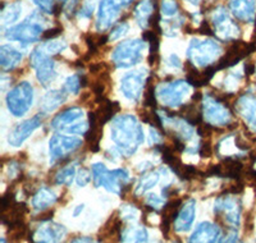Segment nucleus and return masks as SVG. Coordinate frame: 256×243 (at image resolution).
<instances>
[{
    "instance_id": "nucleus-1",
    "label": "nucleus",
    "mask_w": 256,
    "mask_h": 243,
    "mask_svg": "<svg viewBox=\"0 0 256 243\" xmlns=\"http://www.w3.org/2000/svg\"><path fill=\"white\" fill-rule=\"evenodd\" d=\"M112 140L122 155H134L144 142L142 127L138 124L136 116L126 114L116 118L112 124Z\"/></svg>"
},
{
    "instance_id": "nucleus-2",
    "label": "nucleus",
    "mask_w": 256,
    "mask_h": 243,
    "mask_svg": "<svg viewBox=\"0 0 256 243\" xmlns=\"http://www.w3.org/2000/svg\"><path fill=\"white\" fill-rule=\"evenodd\" d=\"M91 172H92V182L95 187H104L106 191L116 194H122V190L130 187L127 184L130 176L126 169L109 172L104 164L96 162L92 165Z\"/></svg>"
},
{
    "instance_id": "nucleus-3",
    "label": "nucleus",
    "mask_w": 256,
    "mask_h": 243,
    "mask_svg": "<svg viewBox=\"0 0 256 243\" xmlns=\"http://www.w3.org/2000/svg\"><path fill=\"white\" fill-rule=\"evenodd\" d=\"M42 18L41 13H32L26 20H24L20 24L6 30V38L12 41H20L22 44H32L38 41L42 36V26L40 20Z\"/></svg>"
},
{
    "instance_id": "nucleus-4",
    "label": "nucleus",
    "mask_w": 256,
    "mask_h": 243,
    "mask_svg": "<svg viewBox=\"0 0 256 243\" xmlns=\"http://www.w3.org/2000/svg\"><path fill=\"white\" fill-rule=\"evenodd\" d=\"M6 106L10 114L22 116L31 109L34 102V87L28 82H20L6 95Z\"/></svg>"
},
{
    "instance_id": "nucleus-5",
    "label": "nucleus",
    "mask_w": 256,
    "mask_h": 243,
    "mask_svg": "<svg viewBox=\"0 0 256 243\" xmlns=\"http://www.w3.org/2000/svg\"><path fill=\"white\" fill-rule=\"evenodd\" d=\"M145 40H127L120 42L112 54V60L118 68H128L137 64L142 58Z\"/></svg>"
},
{
    "instance_id": "nucleus-6",
    "label": "nucleus",
    "mask_w": 256,
    "mask_h": 243,
    "mask_svg": "<svg viewBox=\"0 0 256 243\" xmlns=\"http://www.w3.org/2000/svg\"><path fill=\"white\" fill-rule=\"evenodd\" d=\"M81 146L82 141L80 138H76V137L54 134L49 142L50 162L52 164H56L62 160L67 159L72 154L76 152Z\"/></svg>"
},
{
    "instance_id": "nucleus-7",
    "label": "nucleus",
    "mask_w": 256,
    "mask_h": 243,
    "mask_svg": "<svg viewBox=\"0 0 256 243\" xmlns=\"http://www.w3.org/2000/svg\"><path fill=\"white\" fill-rule=\"evenodd\" d=\"M30 62H31V67L35 68L36 77L40 84L48 86L50 82L54 81V78L56 77V68H54L56 64L48 56L42 48H38L32 52Z\"/></svg>"
},
{
    "instance_id": "nucleus-8",
    "label": "nucleus",
    "mask_w": 256,
    "mask_h": 243,
    "mask_svg": "<svg viewBox=\"0 0 256 243\" xmlns=\"http://www.w3.org/2000/svg\"><path fill=\"white\" fill-rule=\"evenodd\" d=\"M220 52V46L214 41L194 40L188 49V56L195 63L208 66Z\"/></svg>"
},
{
    "instance_id": "nucleus-9",
    "label": "nucleus",
    "mask_w": 256,
    "mask_h": 243,
    "mask_svg": "<svg viewBox=\"0 0 256 243\" xmlns=\"http://www.w3.org/2000/svg\"><path fill=\"white\" fill-rule=\"evenodd\" d=\"M255 45L256 42H254V41L251 44L242 42V41H234V42L228 48L227 52L224 54L223 58L216 63V70H224V68H230L232 67V66H234V64H237L242 58L250 55L251 52L255 50Z\"/></svg>"
},
{
    "instance_id": "nucleus-10",
    "label": "nucleus",
    "mask_w": 256,
    "mask_h": 243,
    "mask_svg": "<svg viewBox=\"0 0 256 243\" xmlns=\"http://www.w3.org/2000/svg\"><path fill=\"white\" fill-rule=\"evenodd\" d=\"M144 70H134L123 76L120 81V90L123 95L132 102H137L141 98L145 87V78H144Z\"/></svg>"
},
{
    "instance_id": "nucleus-11",
    "label": "nucleus",
    "mask_w": 256,
    "mask_h": 243,
    "mask_svg": "<svg viewBox=\"0 0 256 243\" xmlns=\"http://www.w3.org/2000/svg\"><path fill=\"white\" fill-rule=\"evenodd\" d=\"M188 82L176 81L170 84H166L159 88V96L163 102L168 106H178L182 104L184 98L188 94Z\"/></svg>"
},
{
    "instance_id": "nucleus-12",
    "label": "nucleus",
    "mask_w": 256,
    "mask_h": 243,
    "mask_svg": "<svg viewBox=\"0 0 256 243\" xmlns=\"http://www.w3.org/2000/svg\"><path fill=\"white\" fill-rule=\"evenodd\" d=\"M41 126V118L38 116H32V118L27 119V120L22 122V123H18L8 136V142L9 145L18 148L31 136L36 130Z\"/></svg>"
},
{
    "instance_id": "nucleus-13",
    "label": "nucleus",
    "mask_w": 256,
    "mask_h": 243,
    "mask_svg": "<svg viewBox=\"0 0 256 243\" xmlns=\"http://www.w3.org/2000/svg\"><path fill=\"white\" fill-rule=\"evenodd\" d=\"M212 24L218 34H223L226 40H230L232 38L237 36V34L240 32L238 26L233 24V20H230L227 10L224 8H219L216 14L212 16Z\"/></svg>"
},
{
    "instance_id": "nucleus-14",
    "label": "nucleus",
    "mask_w": 256,
    "mask_h": 243,
    "mask_svg": "<svg viewBox=\"0 0 256 243\" xmlns=\"http://www.w3.org/2000/svg\"><path fill=\"white\" fill-rule=\"evenodd\" d=\"M120 9L114 6L108 0H100L99 13H98V20H96V28L98 31L102 32L108 30L114 20L120 16Z\"/></svg>"
},
{
    "instance_id": "nucleus-15",
    "label": "nucleus",
    "mask_w": 256,
    "mask_h": 243,
    "mask_svg": "<svg viewBox=\"0 0 256 243\" xmlns=\"http://www.w3.org/2000/svg\"><path fill=\"white\" fill-rule=\"evenodd\" d=\"M84 116V112L80 108H70V109L64 110L60 114L52 119V128L56 130H62V132H66L70 127H72L73 124H76L80 119H82Z\"/></svg>"
},
{
    "instance_id": "nucleus-16",
    "label": "nucleus",
    "mask_w": 256,
    "mask_h": 243,
    "mask_svg": "<svg viewBox=\"0 0 256 243\" xmlns=\"http://www.w3.org/2000/svg\"><path fill=\"white\" fill-rule=\"evenodd\" d=\"M222 102L216 98H209L206 104H204V113L210 123L216 124H226L230 122V114H228L226 105H220Z\"/></svg>"
},
{
    "instance_id": "nucleus-17",
    "label": "nucleus",
    "mask_w": 256,
    "mask_h": 243,
    "mask_svg": "<svg viewBox=\"0 0 256 243\" xmlns=\"http://www.w3.org/2000/svg\"><path fill=\"white\" fill-rule=\"evenodd\" d=\"M220 240V229L209 222L198 224L190 238L191 242H218Z\"/></svg>"
},
{
    "instance_id": "nucleus-18",
    "label": "nucleus",
    "mask_w": 256,
    "mask_h": 243,
    "mask_svg": "<svg viewBox=\"0 0 256 243\" xmlns=\"http://www.w3.org/2000/svg\"><path fill=\"white\" fill-rule=\"evenodd\" d=\"M230 12L237 20L251 22L255 17V0H230Z\"/></svg>"
},
{
    "instance_id": "nucleus-19",
    "label": "nucleus",
    "mask_w": 256,
    "mask_h": 243,
    "mask_svg": "<svg viewBox=\"0 0 256 243\" xmlns=\"http://www.w3.org/2000/svg\"><path fill=\"white\" fill-rule=\"evenodd\" d=\"M67 234V229L56 223H46L36 232V240L40 242H56Z\"/></svg>"
},
{
    "instance_id": "nucleus-20",
    "label": "nucleus",
    "mask_w": 256,
    "mask_h": 243,
    "mask_svg": "<svg viewBox=\"0 0 256 243\" xmlns=\"http://www.w3.org/2000/svg\"><path fill=\"white\" fill-rule=\"evenodd\" d=\"M196 204L194 200H190L184 204V206L180 210L178 216L176 219V230L177 232H187L191 229L196 214Z\"/></svg>"
},
{
    "instance_id": "nucleus-21",
    "label": "nucleus",
    "mask_w": 256,
    "mask_h": 243,
    "mask_svg": "<svg viewBox=\"0 0 256 243\" xmlns=\"http://www.w3.org/2000/svg\"><path fill=\"white\" fill-rule=\"evenodd\" d=\"M134 12L137 24L141 27H148L155 13V2L154 0H141Z\"/></svg>"
},
{
    "instance_id": "nucleus-22",
    "label": "nucleus",
    "mask_w": 256,
    "mask_h": 243,
    "mask_svg": "<svg viewBox=\"0 0 256 243\" xmlns=\"http://www.w3.org/2000/svg\"><path fill=\"white\" fill-rule=\"evenodd\" d=\"M218 168L219 176L240 180L242 170H244V162L236 158H226L223 162H219Z\"/></svg>"
},
{
    "instance_id": "nucleus-23",
    "label": "nucleus",
    "mask_w": 256,
    "mask_h": 243,
    "mask_svg": "<svg viewBox=\"0 0 256 243\" xmlns=\"http://www.w3.org/2000/svg\"><path fill=\"white\" fill-rule=\"evenodd\" d=\"M96 102H99L100 104L94 113H95L96 119H98V122H99L102 126H104L106 122L110 120L120 109L118 102H109L108 98H102V100H96Z\"/></svg>"
},
{
    "instance_id": "nucleus-24",
    "label": "nucleus",
    "mask_w": 256,
    "mask_h": 243,
    "mask_svg": "<svg viewBox=\"0 0 256 243\" xmlns=\"http://www.w3.org/2000/svg\"><path fill=\"white\" fill-rule=\"evenodd\" d=\"M22 60V52L10 45H3L0 48V64L6 70H12Z\"/></svg>"
},
{
    "instance_id": "nucleus-25",
    "label": "nucleus",
    "mask_w": 256,
    "mask_h": 243,
    "mask_svg": "<svg viewBox=\"0 0 256 243\" xmlns=\"http://www.w3.org/2000/svg\"><path fill=\"white\" fill-rule=\"evenodd\" d=\"M66 91L64 90H52L44 95L40 100V109L44 113H52L58 106H60L66 102Z\"/></svg>"
},
{
    "instance_id": "nucleus-26",
    "label": "nucleus",
    "mask_w": 256,
    "mask_h": 243,
    "mask_svg": "<svg viewBox=\"0 0 256 243\" xmlns=\"http://www.w3.org/2000/svg\"><path fill=\"white\" fill-rule=\"evenodd\" d=\"M56 202V196L54 194V192L48 187H42L36 192L34 198H32V208L35 210H38V212H44Z\"/></svg>"
},
{
    "instance_id": "nucleus-27",
    "label": "nucleus",
    "mask_w": 256,
    "mask_h": 243,
    "mask_svg": "<svg viewBox=\"0 0 256 243\" xmlns=\"http://www.w3.org/2000/svg\"><path fill=\"white\" fill-rule=\"evenodd\" d=\"M237 109L244 116V119L256 128V98L252 96H244L237 104Z\"/></svg>"
},
{
    "instance_id": "nucleus-28",
    "label": "nucleus",
    "mask_w": 256,
    "mask_h": 243,
    "mask_svg": "<svg viewBox=\"0 0 256 243\" xmlns=\"http://www.w3.org/2000/svg\"><path fill=\"white\" fill-rule=\"evenodd\" d=\"M20 13H22V6H20V2L8 4L6 6H3V8H2V22H3L4 26L14 24L16 20H18V18H20Z\"/></svg>"
},
{
    "instance_id": "nucleus-29",
    "label": "nucleus",
    "mask_w": 256,
    "mask_h": 243,
    "mask_svg": "<svg viewBox=\"0 0 256 243\" xmlns=\"http://www.w3.org/2000/svg\"><path fill=\"white\" fill-rule=\"evenodd\" d=\"M159 178L160 176L158 172L144 174V176H141V180H138V184H137L136 190H134L137 196L144 194L146 191H148V190H152V187H155V186L158 184V182H159Z\"/></svg>"
},
{
    "instance_id": "nucleus-30",
    "label": "nucleus",
    "mask_w": 256,
    "mask_h": 243,
    "mask_svg": "<svg viewBox=\"0 0 256 243\" xmlns=\"http://www.w3.org/2000/svg\"><path fill=\"white\" fill-rule=\"evenodd\" d=\"M77 173H76V168H74V165H70V166H64L62 168L58 173L56 174V184L58 186H70L72 182L76 178Z\"/></svg>"
},
{
    "instance_id": "nucleus-31",
    "label": "nucleus",
    "mask_w": 256,
    "mask_h": 243,
    "mask_svg": "<svg viewBox=\"0 0 256 243\" xmlns=\"http://www.w3.org/2000/svg\"><path fill=\"white\" fill-rule=\"evenodd\" d=\"M123 240H134V242H146L148 232L144 226H131L122 232Z\"/></svg>"
},
{
    "instance_id": "nucleus-32",
    "label": "nucleus",
    "mask_w": 256,
    "mask_h": 243,
    "mask_svg": "<svg viewBox=\"0 0 256 243\" xmlns=\"http://www.w3.org/2000/svg\"><path fill=\"white\" fill-rule=\"evenodd\" d=\"M82 87V82H81V77L80 74H73L70 76L66 82H64L63 90L67 91L70 94H78L80 90H81Z\"/></svg>"
},
{
    "instance_id": "nucleus-33",
    "label": "nucleus",
    "mask_w": 256,
    "mask_h": 243,
    "mask_svg": "<svg viewBox=\"0 0 256 243\" xmlns=\"http://www.w3.org/2000/svg\"><path fill=\"white\" fill-rule=\"evenodd\" d=\"M67 48L64 41H49V42L44 44L42 45V49L46 54H59L60 52H63L64 49Z\"/></svg>"
},
{
    "instance_id": "nucleus-34",
    "label": "nucleus",
    "mask_w": 256,
    "mask_h": 243,
    "mask_svg": "<svg viewBox=\"0 0 256 243\" xmlns=\"http://www.w3.org/2000/svg\"><path fill=\"white\" fill-rule=\"evenodd\" d=\"M178 4L176 0H163L162 3V13L166 17H173V16L177 14L178 12Z\"/></svg>"
},
{
    "instance_id": "nucleus-35",
    "label": "nucleus",
    "mask_w": 256,
    "mask_h": 243,
    "mask_svg": "<svg viewBox=\"0 0 256 243\" xmlns=\"http://www.w3.org/2000/svg\"><path fill=\"white\" fill-rule=\"evenodd\" d=\"M130 31V24L128 22H122V24H116L113 30H112L110 35H109V40L116 41L124 36L127 32Z\"/></svg>"
},
{
    "instance_id": "nucleus-36",
    "label": "nucleus",
    "mask_w": 256,
    "mask_h": 243,
    "mask_svg": "<svg viewBox=\"0 0 256 243\" xmlns=\"http://www.w3.org/2000/svg\"><path fill=\"white\" fill-rule=\"evenodd\" d=\"M92 172H88V169L86 168H81L78 170V173H77L76 176V182L77 184L80 186V187H84V186H88V183L91 182V180H92Z\"/></svg>"
},
{
    "instance_id": "nucleus-37",
    "label": "nucleus",
    "mask_w": 256,
    "mask_h": 243,
    "mask_svg": "<svg viewBox=\"0 0 256 243\" xmlns=\"http://www.w3.org/2000/svg\"><path fill=\"white\" fill-rule=\"evenodd\" d=\"M146 206H150L152 210L162 208L164 206V198H162V197H159L155 194H148V198H146Z\"/></svg>"
},
{
    "instance_id": "nucleus-38",
    "label": "nucleus",
    "mask_w": 256,
    "mask_h": 243,
    "mask_svg": "<svg viewBox=\"0 0 256 243\" xmlns=\"http://www.w3.org/2000/svg\"><path fill=\"white\" fill-rule=\"evenodd\" d=\"M145 106H156V98H155V88L152 84H148L145 91Z\"/></svg>"
},
{
    "instance_id": "nucleus-39",
    "label": "nucleus",
    "mask_w": 256,
    "mask_h": 243,
    "mask_svg": "<svg viewBox=\"0 0 256 243\" xmlns=\"http://www.w3.org/2000/svg\"><path fill=\"white\" fill-rule=\"evenodd\" d=\"M95 9V0H84V6L80 10V17L82 18H90Z\"/></svg>"
},
{
    "instance_id": "nucleus-40",
    "label": "nucleus",
    "mask_w": 256,
    "mask_h": 243,
    "mask_svg": "<svg viewBox=\"0 0 256 243\" xmlns=\"http://www.w3.org/2000/svg\"><path fill=\"white\" fill-rule=\"evenodd\" d=\"M36 6L40 8V10L45 13H54V6H56V2L54 0H34Z\"/></svg>"
},
{
    "instance_id": "nucleus-41",
    "label": "nucleus",
    "mask_w": 256,
    "mask_h": 243,
    "mask_svg": "<svg viewBox=\"0 0 256 243\" xmlns=\"http://www.w3.org/2000/svg\"><path fill=\"white\" fill-rule=\"evenodd\" d=\"M77 4H78L77 0H62V8L68 17H70L73 13L76 12Z\"/></svg>"
},
{
    "instance_id": "nucleus-42",
    "label": "nucleus",
    "mask_w": 256,
    "mask_h": 243,
    "mask_svg": "<svg viewBox=\"0 0 256 243\" xmlns=\"http://www.w3.org/2000/svg\"><path fill=\"white\" fill-rule=\"evenodd\" d=\"M137 208L132 205H127L122 208V219L123 220H136Z\"/></svg>"
},
{
    "instance_id": "nucleus-43",
    "label": "nucleus",
    "mask_w": 256,
    "mask_h": 243,
    "mask_svg": "<svg viewBox=\"0 0 256 243\" xmlns=\"http://www.w3.org/2000/svg\"><path fill=\"white\" fill-rule=\"evenodd\" d=\"M198 152L200 154V156L202 158H210L212 155V148L209 144V141H201L198 145Z\"/></svg>"
},
{
    "instance_id": "nucleus-44",
    "label": "nucleus",
    "mask_w": 256,
    "mask_h": 243,
    "mask_svg": "<svg viewBox=\"0 0 256 243\" xmlns=\"http://www.w3.org/2000/svg\"><path fill=\"white\" fill-rule=\"evenodd\" d=\"M60 34H62V28H60V27H58V28H52V30H49V31L44 32L41 38H45V40H50V38H58Z\"/></svg>"
},
{
    "instance_id": "nucleus-45",
    "label": "nucleus",
    "mask_w": 256,
    "mask_h": 243,
    "mask_svg": "<svg viewBox=\"0 0 256 243\" xmlns=\"http://www.w3.org/2000/svg\"><path fill=\"white\" fill-rule=\"evenodd\" d=\"M108 2H110V3L113 4L114 6H116L118 9H122V8H127V6L134 2V0H108Z\"/></svg>"
},
{
    "instance_id": "nucleus-46",
    "label": "nucleus",
    "mask_w": 256,
    "mask_h": 243,
    "mask_svg": "<svg viewBox=\"0 0 256 243\" xmlns=\"http://www.w3.org/2000/svg\"><path fill=\"white\" fill-rule=\"evenodd\" d=\"M160 141H162V136L158 134L155 128L154 130H152V128H150V144L152 145V142H154V145H156V144H159Z\"/></svg>"
},
{
    "instance_id": "nucleus-47",
    "label": "nucleus",
    "mask_w": 256,
    "mask_h": 243,
    "mask_svg": "<svg viewBox=\"0 0 256 243\" xmlns=\"http://www.w3.org/2000/svg\"><path fill=\"white\" fill-rule=\"evenodd\" d=\"M38 220H41V222H49L50 219H52V210H44V212H41V214L36 218Z\"/></svg>"
},
{
    "instance_id": "nucleus-48",
    "label": "nucleus",
    "mask_w": 256,
    "mask_h": 243,
    "mask_svg": "<svg viewBox=\"0 0 256 243\" xmlns=\"http://www.w3.org/2000/svg\"><path fill=\"white\" fill-rule=\"evenodd\" d=\"M169 64H170L172 67H176V68L182 67V62H180V59L178 58L176 54H172L170 56H169Z\"/></svg>"
},
{
    "instance_id": "nucleus-49",
    "label": "nucleus",
    "mask_w": 256,
    "mask_h": 243,
    "mask_svg": "<svg viewBox=\"0 0 256 243\" xmlns=\"http://www.w3.org/2000/svg\"><path fill=\"white\" fill-rule=\"evenodd\" d=\"M244 72L248 76H251L252 73H255V66L251 63H246L244 64Z\"/></svg>"
},
{
    "instance_id": "nucleus-50",
    "label": "nucleus",
    "mask_w": 256,
    "mask_h": 243,
    "mask_svg": "<svg viewBox=\"0 0 256 243\" xmlns=\"http://www.w3.org/2000/svg\"><path fill=\"white\" fill-rule=\"evenodd\" d=\"M72 242H91V238H73V240H70Z\"/></svg>"
},
{
    "instance_id": "nucleus-51",
    "label": "nucleus",
    "mask_w": 256,
    "mask_h": 243,
    "mask_svg": "<svg viewBox=\"0 0 256 243\" xmlns=\"http://www.w3.org/2000/svg\"><path fill=\"white\" fill-rule=\"evenodd\" d=\"M84 205H78V208H77L76 210H74V212H73V215H74V216H78L80 212H84Z\"/></svg>"
},
{
    "instance_id": "nucleus-52",
    "label": "nucleus",
    "mask_w": 256,
    "mask_h": 243,
    "mask_svg": "<svg viewBox=\"0 0 256 243\" xmlns=\"http://www.w3.org/2000/svg\"><path fill=\"white\" fill-rule=\"evenodd\" d=\"M187 2H190V3H192V4H196V6L200 3V0H187Z\"/></svg>"
}]
</instances>
